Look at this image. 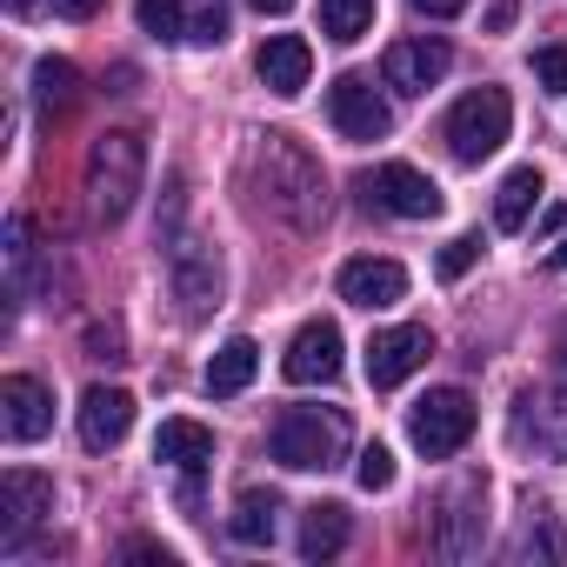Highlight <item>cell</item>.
Wrapping results in <instances>:
<instances>
[{"label":"cell","instance_id":"6da1fadb","mask_svg":"<svg viewBox=\"0 0 567 567\" xmlns=\"http://www.w3.org/2000/svg\"><path fill=\"white\" fill-rule=\"evenodd\" d=\"M247 174H254V200L280 220V227H295V234H315L328 220V174L321 161L288 141V134H260L254 154H247Z\"/></svg>","mask_w":567,"mask_h":567},{"label":"cell","instance_id":"7a4b0ae2","mask_svg":"<svg viewBox=\"0 0 567 567\" xmlns=\"http://www.w3.org/2000/svg\"><path fill=\"white\" fill-rule=\"evenodd\" d=\"M141 181H147V147H141V134L107 127V134L87 147V214H94L101 227L127 220L134 200H141Z\"/></svg>","mask_w":567,"mask_h":567},{"label":"cell","instance_id":"3957f363","mask_svg":"<svg viewBox=\"0 0 567 567\" xmlns=\"http://www.w3.org/2000/svg\"><path fill=\"white\" fill-rule=\"evenodd\" d=\"M348 454V421L321 414V408H288L274 421V461L295 474H328Z\"/></svg>","mask_w":567,"mask_h":567},{"label":"cell","instance_id":"277c9868","mask_svg":"<svg viewBox=\"0 0 567 567\" xmlns=\"http://www.w3.org/2000/svg\"><path fill=\"white\" fill-rule=\"evenodd\" d=\"M507 127H514V101H507L501 87H474V94H461L454 114H447V147H454V161L481 167L487 154H501Z\"/></svg>","mask_w":567,"mask_h":567},{"label":"cell","instance_id":"5b68a950","mask_svg":"<svg viewBox=\"0 0 567 567\" xmlns=\"http://www.w3.org/2000/svg\"><path fill=\"white\" fill-rule=\"evenodd\" d=\"M467 434H474V401H467L461 388H434V394H427V401H414V414H408V441H414L427 461L461 454V447H467Z\"/></svg>","mask_w":567,"mask_h":567},{"label":"cell","instance_id":"8992f818","mask_svg":"<svg viewBox=\"0 0 567 567\" xmlns=\"http://www.w3.org/2000/svg\"><path fill=\"white\" fill-rule=\"evenodd\" d=\"M328 114H334V127L348 141H388V127H394V107L368 74H341L328 87Z\"/></svg>","mask_w":567,"mask_h":567},{"label":"cell","instance_id":"52a82bcc","mask_svg":"<svg viewBox=\"0 0 567 567\" xmlns=\"http://www.w3.org/2000/svg\"><path fill=\"white\" fill-rule=\"evenodd\" d=\"M48 514H54V481L48 474H34V467H8V474H0V540H8V547H21L28 527H41Z\"/></svg>","mask_w":567,"mask_h":567},{"label":"cell","instance_id":"ba28073f","mask_svg":"<svg viewBox=\"0 0 567 567\" xmlns=\"http://www.w3.org/2000/svg\"><path fill=\"white\" fill-rule=\"evenodd\" d=\"M434 354V334L421 321H401V328H381L368 341V388H401L414 368H427Z\"/></svg>","mask_w":567,"mask_h":567},{"label":"cell","instance_id":"9c48e42d","mask_svg":"<svg viewBox=\"0 0 567 567\" xmlns=\"http://www.w3.org/2000/svg\"><path fill=\"white\" fill-rule=\"evenodd\" d=\"M220 288H227V267L207 240H181L174 247V295H181V315L200 321L207 308H220Z\"/></svg>","mask_w":567,"mask_h":567},{"label":"cell","instance_id":"30bf717a","mask_svg":"<svg viewBox=\"0 0 567 567\" xmlns=\"http://www.w3.org/2000/svg\"><path fill=\"white\" fill-rule=\"evenodd\" d=\"M447 68H454V54H447V41H434V34L394 41L388 61H381V74H388L394 94H434V87L447 81Z\"/></svg>","mask_w":567,"mask_h":567},{"label":"cell","instance_id":"8fae6325","mask_svg":"<svg viewBox=\"0 0 567 567\" xmlns=\"http://www.w3.org/2000/svg\"><path fill=\"white\" fill-rule=\"evenodd\" d=\"M280 374H288L295 388H328V381L341 374V328H334V321L295 328L288 354H280Z\"/></svg>","mask_w":567,"mask_h":567},{"label":"cell","instance_id":"7c38bea8","mask_svg":"<svg viewBox=\"0 0 567 567\" xmlns=\"http://www.w3.org/2000/svg\"><path fill=\"white\" fill-rule=\"evenodd\" d=\"M341 301H348V308H368V315L408 301V267H401V260H381V254L348 260V267H341Z\"/></svg>","mask_w":567,"mask_h":567},{"label":"cell","instance_id":"4fadbf2b","mask_svg":"<svg viewBox=\"0 0 567 567\" xmlns=\"http://www.w3.org/2000/svg\"><path fill=\"white\" fill-rule=\"evenodd\" d=\"M54 427V394L34 381V374H8V381H0V434H8V441H41Z\"/></svg>","mask_w":567,"mask_h":567},{"label":"cell","instance_id":"5bb4252c","mask_svg":"<svg viewBox=\"0 0 567 567\" xmlns=\"http://www.w3.org/2000/svg\"><path fill=\"white\" fill-rule=\"evenodd\" d=\"M368 194H374L388 214H401V220H434V214H441V187H434L421 167H408V161H388V167L368 181Z\"/></svg>","mask_w":567,"mask_h":567},{"label":"cell","instance_id":"9a60e30c","mask_svg":"<svg viewBox=\"0 0 567 567\" xmlns=\"http://www.w3.org/2000/svg\"><path fill=\"white\" fill-rule=\"evenodd\" d=\"M74 421H81V447H87V454H107V447H121L127 427H134V394H127V388H87Z\"/></svg>","mask_w":567,"mask_h":567},{"label":"cell","instance_id":"2e32d148","mask_svg":"<svg viewBox=\"0 0 567 567\" xmlns=\"http://www.w3.org/2000/svg\"><path fill=\"white\" fill-rule=\"evenodd\" d=\"M254 74H260V87H267V94L295 101V94L308 87V74H315V54H308V41H301V34H267V48L254 54Z\"/></svg>","mask_w":567,"mask_h":567},{"label":"cell","instance_id":"e0dca14e","mask_svg":"<svg viewBox=\"0 0 567 567\" xmlns=\"http://www.w3.org/2000/svg\"><path fill=\"white\" fill-rule=\"evenodd\" d=\"M514 408V434L534 441L547 461H567V394H520Z\"/></svg>","mask_w":567,"mask_h":567},{"label":"cell","instance_id":"ac0fdd59","mask_svg":"<svg viewBox=\"0 0 567 567\" xmlns=\"http://www.w3.org/2000/svg\"><path fill=\"white\" fill-rule=\"evenodd\" d=\"M540 194H547L540 167H514V174H501V187H494V227H501V234H520V227L534 220Z\"/></svg>","mask_w":567,"mask_h":567},{"label":"cell","instance_id":"d6986e66","mask_svg":"<svg viewBox=\"0 0 567 567\" xmlns=\"http://www.w3.org/2000/svg\"><path fill=\"white\" fill-rule=\"evenodd\" d=\"M154 461H167V467H181V474H200V467L214 461V434H207L200 421H161Z\"/></svg>","mask_w":567,"mask_h":567},{"label":"cell","instance_id":"ffe728a7","mask_svg":"<svg viewBox=\"0 0 567 567\" xmlns=\"http://www.w3.org/2000/svg\"><path fill=\"white\" fill-rule=\"evenodd\" d=\"M348 534H354L348 507H341V501H315V507L301 514V560H334V554L348 547Z\"/></svg>","mask_w":567,"mask_h":567},{"label":"cell","instance_id":"44dd1931","mask_svg":"<svg viewBox=\"0 0 567 567\" xmlns=\"http://www.w3.org/2000/svg\"><path fill=\"white\" fill-rule=\"evenodd\" d=\"M254 374H260V348H254L247 334H234V341H220L214 361H207V394H240Z\"/></svg>","mask_w":567,"mask_h":567},{"label":"cell","instance_id":"7402d4cb","mask_svg":"<svg viewBox=\"0 0 567 567\" xmlns=\"http://www.w3.org/2000/svg\"><path fill=\"white\" fill-rule=\"evenodd\" d=\"M274 514H280V501L260 494V487H247V494L234 501V514H227V534H234L240 547H267V540H274Z\"/></svg>","mask_w":567,"mask_h":567},{"label":"cell","instance_id":"603a6c76","mask_svg":"<svg viewBox=\"0 0 567 567\" xmlns=\"http://www.w3.org/2000/svg\"><path fill=\"white\" fill-rule=\"evenodd\" d=\"M34 101L48 107V114H68L74 101H81V68L74 61H34Z\"/></svg>","mask_w":567,"mask_h":567},{"label":"cell","instance_id":"cb8c5ba5","mask_svg":"<svg viewBox=\"0 0 567 567\" xmlns=\"http://www.w3.org/2000/svg\"><path fill=\"white\" fill-rule=\"evenodd\" d=\"M368 28H374V0H321V34H328V41L348 48V41H361Z\"/></svg>","mask_w":567,"mask_h":567},{"label":"cell","instance_id":"d4e9b609","mask_svg":"<svg viewBox=\"0 0 567 567\" xmlns=\"http://www.w3.org/2000/svg\"><path fill=\"white\" fill-rule=\"evenodd\" d=\"M134 14H141V34H154V41H181V28H187L181 0H134Z\"/></svg>","mask_w":567,"mask_h":567},{"label":"cell","instance_id":"484cf974","mask_svg":"<svg viewBox=\"0 0 567 567\" xmlns=\"http://www.w3.org/2000/svg\"><path fill=\"white\" fill-rule=\"evenodd\" d=\"M474 260H481V234H454V240L441 247V260H434V267H441V280H461Z\"/></svg>","mask_w":567,"mask_h":567},{"label":"cell","instance_id":"4316f807","mask_svg":"<svg viewBox=\"0 0 567 567\" xmlns=\"http://www.w3.org/2000/svg\"><path fill=\"white\" fill-rule=\"evenodd\" d=\"M28 240H34V234H28V220L14 214V220H8V267H14V288H8V295H14V308H21V280H28V254H34Z\"/></svg>","mask_w":567,"mask_h":567},{"label":"cell","instance_id":"83f0119b","mask_svg":"<svg viewBox=\"0 0 567 567\" xmlns=\"http://www.w3.org/2000/svg\"><path fill=\"white\" fill-rule=\"evenodd\" d=\"M354 481H361L368 494H388V487H394V454H388V447H368L361 467H354Z\"/></svg>","mask_w":567,"mask_h":567},{"label":"cell","instance_id":"f1b7e54d","mask_svg":"<svg viewBox=\"0 0 567 567\" xmlns=\"http://www.w3.org/2000/svg\"><path fill=\"white\" fill-rule=\"evenodd\" d=\"M534 81H540L547 94H567V48H540V54H534Z\"/></svg>","mask_w":567,"mask_h":567},{"label":"cell","instance_id":"f546056e","mask_svg":"<svg viewBox=\"0 0 567 567\" xmlns=\"http://www.w3.org/2000/svg\"><path fill=\"white\" fill-rule=\"evenodd\" d=\"M187 41H200V48H220V41H227V14H220V8H207V14L194 21V34H187Z\"/></svg>","mask_w":567,"mask_h":567},{"label":"cell","instance_id":"4dcf8cb0","mask_svg":"<svg viewBox=\"0 0 567 567\" xmlns=\"http://www.w3.org/2000/svg\"><path fill=\"white\" fill-rule=\"evenodd\" d=\"M87 348H94V361H127L121 354V328H87Z\"/></svg>","mask_w":567,"mask_h":567},{"label":"cell","instance_id":"1f68e13d","mask_svg":"<svg viewBox=\"0 0 567 567\" xmlns=\"http://www.w3.org/2000/svg\"><path fill=\"white\" fill-rule=\"evenodd\" d=\"M408 8H414V14H427V21H447V14H461V8H467V0H408Z\"/></svg>","mask_w":567,"mask_h":567},{"label":"cell","instance_id":"d6a6232c","mask_svg":"<svg viewBox=\"0 0 567 567\" xmlns=\"http://www.w3.org/2000/svg\"><path fill=\"white\" fill-rule=\"evenodd\" d=\"M54 14H68V21H94V14H101V0H54Z\"/></svg>","mask_w":567,"mask_h":567},{"label":"cell","instance_id":"836d02e7","mask_svg":"<svg viewBox=\"0 0 567 567\" xmlns=\"http://www.w3.org/2000/svg\"><path fill=\"white\" fill-rule=\"evenodd\" d=\"M247 8H254V14H288L295 0H247Z\"/></svg>","mask_w":567,"mask_h":567},{"label":"cell","instance_id":"e575fe53","mask_svg":"<svg viewBox=\"0 0 567 567\" xmlns=\"http://www.w3.org/2000/svg\"><path fill=\"white\" fill-rule=\"evenodd\" d=\"M28 8H34V0H8V14H28Z\"/></svg>","mask_w":567,"mask_h":567},{"label":"cell","instance_id":"d590c367","mask_svg":"<svg viewBox=\"0 0 567 567\" xmlns=\"http://www.w3.org/2000/svg\"><path fill=\"white\" fill-rule=\"evenodd\" d=\"M554 260H560V267H567V240H560V254H554Z\"/></svg>","mask_w":567,"mask_h":567},{"label":"cell","instance_id":"8d00e7d4","mask_svg":"<svg viewBox=\"0 0 567 567\" xmlns=\"http://www.w3.org/2000/svg\"><path fill=\"white\" fill-rule=\"evenodd\" d=\"M560 354H567V341H560Z\"/></svg>","mask_w":567,"mask_h":567}]
</instances>
